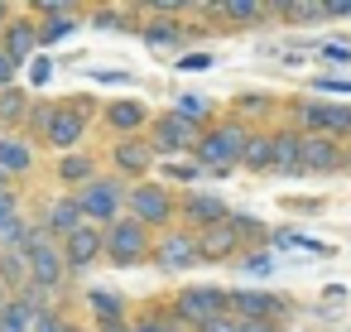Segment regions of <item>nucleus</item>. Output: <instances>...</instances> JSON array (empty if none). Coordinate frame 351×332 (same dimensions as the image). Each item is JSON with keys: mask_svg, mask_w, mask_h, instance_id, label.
I'll use <instances>...</instances> for the list:
<instances>
[{"mask_svg": "<svg viewBox=\"0 0 351 332\" xmlns=\"http://www.w3.org/2000/svg\"><path fill=\"white\" fill-rule=\"evenodd\" d=\"M250 140V126L236 116V121H212V130H202L197 150H193V164L197 169H212V174H231L241 164V150Z\"/></svg>", "mask_w": 351, "mask_h": 332, "instance_id": "obj_1", "label": "nucleus"}, {"mask_svg": "<svg viewBox=\"0 0 351 332\" xmlns=\"http://www.w3.org/2000/svg\"><path fill=\"white\" fill-rule=\"evenodd\" d=\"M337 169H346L341 145L327 140V135H303V145H298V174H337Z\"/></svg>", "mask_w": 351, "mask_h": 332, "instance_id": "obj_10", "label": "nucleus"}, {"mask_svg": "<svg viewBox=\"0 0 351 332\" xmlns=\"http://www.w3.org/2000/svg\"><path fill=\"white\" fill-rule=\"evenodd\" d=\"M101 241H106V260H116V265H140L154 250V231L140 226L135 217H121V222L101 226Z\"/></svg>", "mask_w": 351, "mask_h": 332, "instance_id": "obj_3", "label": "nucleus"}, {"mask_svg": "<svg viewBox=\"0 0 351 332\" xmlns=\"http://www.w3.org/2000/svg\"><path fill=\"white\" fill-rule=\"evenodd\" d=\"M298 145H303V130H269V154L279 174H298Z\"/></svg>", "mask_w": 351, "mask_h": 332, "instance_id": "obj_19", "label": "nucleus"}, {"mask_svg": "<svg viewBox=\"0 0 351 332\" xmlns=\"http://www.w3.org/2000/svg\"><path fill=\"white\" fill-rule=\"evenodd\" d=\"M111 164H116V174H125V178H145V174L154 169V145L140 140V135H125V140H116Z\"/></svg>", "mask_w": 351, "mask_h": 332, "instance_id": "obj_15", "label": "nucleus"}, {"mask_svg": "<svg viewBox=\"0 0 351 332\" xmlns=\"http://www.w3.org/2000/svg\"><path fill=\"white\" fill-rule=\"evenodd\" d=\"M5 20H10V10H5V5H0V29H5Z\"/></svg>", "mask_w": 351, "mask_h": 332, "instance_id": "obj_44", "label": "nucleus"}, {"mask_svg": "<svg viewBox=\"0 0 351 332\" xmlns=\"http://www.w3.org/2000/svg\"><path fill=\"white\" fill-rule=\"evenodd\" d=\"M63 332H82V327H73V322H68V327H63Z\"/></svg>", "mask_w": 351, "mask_h": 332, "instance_id": "obj_45", "label": "nucleus"}, {"mask_svg": "<svg viewBox=\"0 0 351 332\" xmlns=\"http://www.w3.org/2000/svg\"><path fill=\"white\" fill-rule=\"evenodd\" d=\"M87 303H92V313L101 318V327H111V322H121V318H125V303H121L111 289H92V294H87Z\"/></svg>", "mask_w": 351, "mask_h": 332, "instance_id": "obj_27", "label": "nucleus"}, {"mask_svg": "<svg viewBox=\"0 0 351 332\" xmlns=\"http://www.w3.org/2000/svg\"><path fill=\"white\" fill-rule=\"evenodd\" d=\"M274 15H279L284 25H313V20L322 25V20H327V10L317 5V0H284V5H274Z\"/></svg>", "mask_w": 351, "mask_h": 332, "instance_id": "obj_25", "label": "nucleus"}, {"mask_svg": "<svg viewBox=\"0 0 351 332\" xmlns=\"http://www.w3.org/2000/svg\"><path fill=\"white\" fill-rule=\"evenodd\" d=\"M63 327H68V318H63L58 308H44V313L34 318V327H29V332H63Z\"/></svg>", "mask_w": 351, "mask_h": 332, "instance_id": "obj_34", "label": "nucleus"}, {"mask_svg": "<svg viewBox=\"0 0 351 332\" xmlns=\"http://www.w3.org/2000/svg\"><path fill=\"white\" fill-rule=\"evenodd\" d=\"M178 217H188V231H202V226L226 222L231 212H226V202L212 198V193H183V198H178Z\"/></svg>", "mask_w": 351, "mask_h": 332, "instance_id": "obj_16", "label": "nucleus"}, {"mask_svg": "<svg viewBox=\"0 0 351 332\" xmlns=\"http://www.w3.org/2000/svg\"><path fill=\"white\" fill-rule=\"evenodd\" d=\"M226 313L236 322H274L289 313V303L279 294H265V289H250V294H226Z\"/></svg>", "mask_w": 351, "mask_h": 332, "instance_id": "obj_9", "label": "nucleus"}, {"mask_svg": "<svg viewBox=\"0 0 351 332\" xmlns=\"http://www.w3.org/2000/svg\"><path fill=\"white\" fill-rule=\"evenodd\" d=\"M25 116H29V92L5 87V92H0V126H5V135H15L25 126Z\"/></svg>", "mask_w": 351, "mask_h": 332, "instance_id": "obj_22", "label": "nucleus"}, {"mask_svg": "<svg viewBox=\"0 0 351 332\" xmlns=\"http://www.w3.org/2000/svg\"><path fill=\"white\" fill-rule=\"evenodd\" d=\"M58 178H63L68 188H87V183L97 178L92 154H63V159H58Z\"/></svg>", "mask_w": 351, "mask_h": 332, "instance_id": "obj_24", "label": "nucleus"}, {"mask_svg": "<svg viewBox=\"0 0 351 332\" xmlns=\"http://www.w3.org/2000/svg\"><path fill=\"white\" fill-rule=\"evenodd\" d=\"M154 265L159 270H169V274H183V270H193L197 265V236L193 231H183V226H169L164 236H154Z\"/></svg>", "mask_w": 351, "mask_h": 332, "instance_id": "obj_8", "label": "nucleus"}, {"mask_svg": "<svg viewBox=\"0 0 351 332\" xmlns=\"http://www.w3.org/2000/svg\"><path fill=\"white\" fill-rule=\"evenodd\" d=\"M10 78H15V63L5 58V49H0V92H5V87H10Z\"/></svg>", "mask_w": 351, "mask_h": 332, "instance_id": "obj_41", "label": "nucleus"}, {"mask_svg": "<svg viewBox=\"0 0 351 332\" xmlns=\"http://www.w3.org/2000/svg\"><path fill=\"white\" fill-rule=\"evenodd\" d=\"M25 284H29L25 250H0V289H5V294H20Z\"/></svg>", "mask_w": 351, "mask_h": 332, "instance_id": "obj_23", "label": "nucleus"}, {"mask_svg": "<svg viewBox=\"0 0 351 332\" xmlns=\"http://www.w3.org/2000/svg\"><path fill=\"white\" fill-rule=\"evenodd\" d=\"M303 135H327V140H351V106L337 102H298Z\"/></svg>", "mask_w": 351, "mask_h": 332, "instance_id": "obj_6", "label": "nucleus"}, {"mask_svg": "<svg viewBox=\"0 0 351 332\" xmlns=\"http://www.w3.org/2000/svg\"><path fill=\"white\" fill-rule=\"evenodd\" d=\"M106 126H111L116 135H140V130L149 126V116H145L140 102H111V106H106Z\"/></svg>", "mask_w": 351, "mask_h": 332, "instance_id": "obj_20", "label": "nucleus"}, {"mask_svg": "<svg viewBox=\"0 0 351 332\" xmlns=\"http://www.w3.org/2000/svg\"><path fill=\"white\" fill-rule=\"evenodd\" d=\"M241 332H279V322H241Z\"/></svg>", "mask_w": 351, "mask_h": 332, "instance_id": "obj_43", "label": "nucleus"}, {"mask_svg": "<svg viewBox=\"0 0 351 332\" xmlns=\"http://www.w3.org/2000/svg\"><path fill=\"white\" fill-rule=\"evenodd\" d=\"M5 298H10V294H5V289H0V303H5Z\"/></svg>", "mask_w": 351, "mask_h": 332, "instance_id": "obj_46", "label": "nucleus"}, {"mask_svg": "<svg viewBox=\"0 0 351 332\" xmlns=\"http://www.w3.org/2000/svg\"><path fill=\"white\" fill-rule=\"evenodd\" d=\"M125 193H130L125 178H92V183L77 188L73 198H77V207H82V217H87L92 226H111V222L125 217Z\"/></svg>", "mask_w": 351, "mask_h": 332, "instance_id": "obj_2", "label": "nucleus"}, {"mask_svg": "<svg viewBox=\"0 0 351 332\" xmlns=\"http://www.w3.org/2000/svg\"><path fill=\"white\" fill-rule=\"evenodd\" d=\"M269 270H274V255H269V250H250V255L241 260V274H255V279H260V274H269Z\"/></svg>", "mask_w": 351, "mask_h": 332, "instance_id": "obj_33", "label": "nucleus"}, {"mask_svg": "<svg viewBox=\"0 0 351 332\" xmlns=\"http://www.w3.org/2000/svg\"><path fill=\"white\" fill-rule=\"evenodd\" d=\"M173 318H178L183 327L202 332L207 322L226 318V289H217V284H193V289H183V294L173 298Z\"/></svg>", "mask_w": 351, "mask_h": 332, "instance_id": "obj_4", "label": "nucleus"}, {"mask_svg": "<svg viewBox=\"0 0 351 332\" xmlns=\"http://www.w3.org/2000/svg\"><path fill=\"white\" fill-rule=\"evenodd\" d=\"M125 207H130V217L140 222V226H169L173 217H178V198L169 193V188H159V183H130V193H125Z\"/></svg>", "mask_w": 351, "mask_h": 332, "instance_id": "obj_5", "label": "nucleus"}, {"mask_svg": "<svg viewBox=\"0 0 351 332\" xmlns=\"http://www.w3.org/2000/svg\"><path fill=\"white\" fill-rule=\"evenodd\" d=\"M87 121H92V116H82L77 106H58L44 140H49L53 150H63V154H77V145L87 140Z\"/></svg>", "mask_w": 351, "mask_h": 332, "instance_id": "obj_13", "label": "nucleus"}, {"mask_svg": "<svg viewBox=\"0 0 351 332\" xmlns=\"http://www.w3.org/2000/svg\"><path fill=\"white\" fill-rule=\"evenodd\" d=\"M164 174H169V178H178V183H193V178H197V174H202V169H197V164H193V159H188V164H169V169H164Z\"/></svg>", "mask_w": 351, "mask_h": 332, "instance_id": "obj_36", "label": "nucleus"}, {"mask_svg": "<svg viewBox=\"0 0 351 332\" xmlns=\"http://www.w3.org/2000/svg\"><path fill=\"white\" fill-rule=\"evenodd\" d=\"M34 169V150H29V140L15 130V135H0V174L5 178H20V174H29Z\"/></svg>", "mask_w": 351, "mask_h": 332, "instance_id": "obj_18", "label": "nucleus"}, {"mask_svg": "<svg viewBox=\"0 0 351 332\" xmlns=\"http://www.w3.org/2000/svg\"><path fill=\"white\" fill-rule=\"evenodd\" d=\"M106 255V241H101V226H77L68 241H63V265H68V274H77V270H87V265H97Z\"/></svg>", "mask_w": 351, "mask_h": 332, "instance_id": "obj_12", "label": "nucleus"}, {"mask_svg": "<svg viewBox=\"0 0 351 332\" xmlns=\"http://www.w3.org/2000/svg\"><path fill=\"white\" fill-rule=\"evenodd\" d=\"M269 164H274V154H269V130H265V135L250 130V140H245V150H241V169H269Z\"/></svg>", "mask_w": 351, "mask_h": 332, "instance_id": "obj_28", "label": "nucleus"}, {"mask_svg": "<svg viewBox=\"0 0 351 332\" xmlns=\"http://www.w3.org/2000/svg\"><path fill=\"white\" fill-rule=\"evenodd\" d=\"M317 54H322V58H332V63H351V49H346V44H322Z\"/></svg>", "mask_w": 351, "mask_h": 332, "instance_id": "obj_38", "label": "nucleus"}, {"mask_svg": "<svg viewBox=\"0 0 351 332\" xmlns=\"http://www.w3.org/2000/svg\"><path fill=\"white\" fill-rule=\"evenodd\" d=\"M77 226H87V217H82V207H77V198H73V193L44 207V231H49L53 241H68Z\"/></svg>", "mask_w": 351, "mask_h": 332, "instance_id": "obj_17", "label": "nucleus"}, {"mask_svg": "<svg viewBox=\"0 0 351 332\" xmlns=\"http://www.w3.org/2000/svg\"><path fill=\"white\" fill-rule=\"evenodd\" d=\"M0 332H15V327H0Z\"/></svg>", "mask_w": 351, "mask_h": 332, "instance_id": "obj_47", "label": "nucleus"}, {"mask_svg": "<svg viewBox=\"0 0 351 332\" xmlns=\"http://www.w3.org/2000/svg\"><path fill=\"white\" fill-rule=\"evenodd\" d=\"M317 92H341V97H351V78H317Z\"/></svg>", "mask_w": 351, "mask_h": 332, "instance_id": "obj_37", "label": "nucleus"}, {"mask_svg": "<svg viewBox=\"0 0 351 332\" xmlns=\"http://www.w3.org/2000/svg\"><path fill=\"white\" fill-rule=\"evenodd\" d=\"M217 15L231 20V25H260V20L274 15V10H269V5H255V0H226V5H217Z\"/></svg>", "mask_w": 351, "mask_h": 332, "instance_id": "obj_26", "label": "nucleus"}, {"mask_svg": "<svg viewBox=\"0 0 351 332\" xmlns=\"http://www.w3.org/2000/svg\"><path fill=\"white\" fill-rule=\"evenodd\" d=\"M241 102H245V111H250V116H260V111H265V106H269V102H265V97H241Z\"/></svg>", "mask_w": 351, "mask_h": 332, "instance_id": "obj_42", "label": "nucleus"}, {"mask_svg": "<svg viewBox=\"0 0 351 332\" xmlns=\"http://www.w3.org/2000/svg\"><path fill=\"white\" fill-rule=\"evenodd\" d=\"M0 49H5V58L20 68V63H29L34 58V49H39V20H25V15H15L5 29H0Z\"/></svg>", "mask_w": 351, "mask_h": 332, "instance_id": "obj_14", "label": "nucleus"}, {"mask_svg": "<svg viewBox=\"0 0 351 332\" xmlns=\"http://www.w3.org/2000/svg\"><path fill=\"white\" fill-rule=\"evenodd\" d=\"M140 34H145L149 49H183V44H188V29H183L178 20H149Z\"/></svg>", "mask_w": 351, "mask_h": 332, "instance_id": "obj_21", "label": "nucleus"}, {"mask_svg": "<svg viewBox=\"0 0 351 332\" xmlns=\"http://www.w3.org/2000/svg\"><path fill=\"white\" fill-rule=\"evenodd\" d=\"M92 25H97V29H135V10L101 5V10H92Z\"/></svg>", "mask_w": 351, "mask_h": 332, "instance_id": "obj_31", "label": "nucleus"}, {"mask_svg": "<svg viewBox=\"0 0 351 332\" xmlns=\"http://www.w3.org/2000/svg\"><path fill=\"white\" fill-rule=\"evenodd\" d=\"M193 236H197V260H207V265H221V260L241 255V231L231 226V217L217 222V226H202Z\"/></svg>", "mask_w": 351, "mask_h": 332, "instance_id": "obj_11", "label": "nucleus"}, {"mask_svg": "<svg viewBox=\"0 0 351 332\" xmlns=\"http://www.w3.org/2000/svg\"><path fill=\"white\" fill-rule=\"evenodd\" d=\"M346 164H351V150H346Z\"/></svg>", "mask_w": 351, "mask_h": 332, "instance_id": "obj_48", "label": "nucleus"}, {"mask_svg": "<svg viewBox=\"0 0 351 332\" xmlns=\"http://www.w3.org/2000/svg\"><path fill=\"white\" fill-rule=\"evenodd\" d=\"M202 332H241V322H236V318L226 313V318H217V322H207Z\"/></svg>", "mask_w": 351, "mask_h": 332, "instance_id": "obj_40", "label": "nucleus"}, {"mask_svg": "<svg viewBox=\"0 0 351 332\" xmlns=\"http://www.w3.org/2000/svg\"><path fill=\"white\" fill-rule=\"evenodd\" d=\"M178 68H183V73H207V68H212V54H183Z\"/></svg>", "mask_w": 351, "mask_h": 332, "instance_id": "obj_35", "label": "nucleus"}, {"mask_svg": "<svg viewBox=\"0 0 351 332\" xmlns=\"http://www.w3.org/2000/svg\"><path fill=\"white\" fill-rule=\"evenodd\" d=\"M130 332H183V322L173 313H145V318L130 322Z\"/></svg>", "mask_w": 351, "mask_h": 332, "instance_id": "obj_32", "label": "nucleus"}, {"mask_svg": "<svg viewBox=\"0 0 351 332\" xmlns=\"http://www.w3.org/2000/svg\"><path fill=\"white\" fill-rule=\"evenodd\" d=\"M197 140H202V126L183 121L178 111H164V116L154 121V130H149L154 154H193V150H197Z\"/></svg>", "mask_w": 351, "mask_h": 332, "instance_id": "obj_7", "label": "nucleus"}, {"mask_svg": "<svg viewBox=\"0 0 351 332\" xmlns=\"http://www.w3.org/2000/svg\"><path fill=\"white\" fill-rule=\"evenodd\" d=\"M173 111H178L183 121H193V126H207V121L217 116V111H212V102H207V97H197V92H183Z\"/></svg>", "mask_w": 351, "mask_h": 332, "instance_id": "obj_29", "label": "nucleus"}, {"mask_svg": "<svg viewBox=\"0 0 351 332\" xmlns=\"http://www.w3.org/2000/svg\"><path fill=\"white\" fill-rule=\"evenodd\" d=\"M73 29H77V10L73 15H49V20H39V44H58Z\"/></svg>", "mask_w": 351, "mask_h": 332, "instance_id": "obj_30", "label": "nucleus"}, {"mask_svg": "<svg viewBox=\"0 0 351 332\" xmlns=\"http://www.w3.org/2000/svg\"><path fill=\"white\" fill-rule=\"evenodd\" d=\"M322 10H327V20H351V0H332Z\"/></svg>", "mask_w": 351, "mask_h": 332, "instance_id": "obj_39", "label": "nucleus"}]
</instances>
